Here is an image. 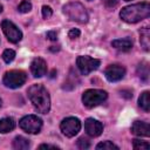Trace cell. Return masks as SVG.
<instances>
[{
    "instance_id": "cell-9",
    "label": "cell",
    "mask_w": 150,
    "mask_h": 150,
    "mask_svg": "<svg viewBox=\"0 0 150 150\" xmlns=\"http://www.w3.org/2000/svg\"><path fill=\"white\" fill-rule=\"evenodd\" d=\"M1 28L5 33V35L7 36V39L13 42V43H16L19 42L21 39H22V33L21 30L9 20H4L1 22Z\"/></svg>"
},
{
    "instance_id": "cell-19",
    "label": "cell",
    "mask_w": 150,
    "mask_h": 150,
    "mask_svg": "<svg viewBox=\"0 0 150 150\" xmlns=\"http://www.w3.org/2000/svg\"><path fill=\"white\" fill-rule=\"evenodd\" d=\"M137 73H138V76L143 81H148V77H149V66H148V63L146 62L141 63L137 68Z\"/></svg>"
},
{
    "instance_id": "cell-23",
    "label": "cell",
    "mask_w": 150,
    "mask_h": 150,
    "mask_svg": "<svg viewBox=\"0 0 150 150\" xmlns=\"http://www.w3.org/2000/svg\"><path fill=\"white\" fill-rule=\"evenodd\" d=\"M30 9H32V4H30L28 0L21 1V4H20L19 7H18V11H19L20 13H28Z\"/></svg>"
},
{
    "instance_id": "cell-17",
    "label": "cell",
    "mask_w": 150,
    "mask_h": 150,
    "mask_svg": "<svg viewBox=\"0 0 150 150\" xmlns=\"http://www.w3.org/2000/svg\"><path fill=\"white\" fill-rule=\"evenodd\" d=\"M149 91H144L143 94H141L139 98H138V105L144 110V111H149L150 110V100H149Z\"/></svg>"
},
{
    "instance_id": "cell-24",
    "label": "cell",
    "mask_w": 150,
    "mask_h": 150,
    "mask_svg": "<svg viewBox=\"0 0 150 150\" xmlns=\"http://www.w3.org/2000/svg\"><path fill=\"white\" fill-rule=\"evenodd\" d=\"M77 146L80 149H88L90 146V142L84 137H80L77 141Z\"/></svg>"
},
{
    "instance_id": "cell-27",
    "label": "cell",
    "mask_w": 150,
    "mask_h": 150,
    "mask_svg": "<svg viewBox=\"0 0 150 150\" xmlns=\"http://www.w3.org/2000/svg\"><path fill=\"white\" fill-rule=\"evenodd\" d=\"M47 38H48L49 40H52V41H56V39H57V34H56L55 30H49V32L47 33Z\"/></svg>"
},
{
    "instance_id": "cell-18",
    "label": "cell",
    "mask_w": 150,
    "mask_h": 150,
    "mask_svg": "<svg viewBox=\"0 0 150 150\" xmlns=\"http://www.w3.org/2000/svg\"><path fill=\"white\" fill-rule=\"evenodd\" d=\"M141 34V45L143 46V48L145 50H149V47H150V32L148 28H143L141 29L139 32Z\"/></svg>"
},
{
    "instance_id": "cell-29",
    "label": "cell",
    "mask_w": 150,
    "mask_h": 150,
    "mask_svg": "<svg viewBox=\"0 0 150 150\" xmlns=\"http://www.w3.org/2000/svg\"><path fill=\"white\" fill-rule=\"evenodd\" d=\"M107 7H114L117 4V0H103Z\"/></svg>"
},
{
    "instance_id": "cell-6",
    "label": "cell",
    "mask_w": 150,
    "mask_h": 150,
    "mask_svg": "<svg viewBox=\"0 0 150 150\" xmlns=\"http://www.w3.org/2000/svg\"><path fill=\"white\" fill-rule=\"evenodd\" d=\"M19 125L28 134H38L42 128V120L35 115H27L20 120Z\"/></svg>"
},
{
    "instance_id": "cell-15",
    "label": "cell",
    "mask_w": 150,
    "mask_h": 150,
    "mask_svg": "<svg viewBox=\"0 0 150 150\" xmlns=\"http://www.w3.org/2000/svg\"><path fill=\"white\" fill-rule=\"evenodd\" d=\"M14 128H15V122H14L13 118L6 117V118L0 120V132H1V134L9 132V131H12Z\"/></svg>"
},
{
    "instance_id": "cell-10",
    "label": "cell",
    "mask_w": 150,
    "mask_h": 150,
    "mask_svg": "<svg viewBox=\"0 0 150 150\" xmlns=\"http://www.w3.org/2000/svg\"><path fill=\"white\" fill-rule=\"evenodd\" d=\"M124 74H125V68L121 64H110L104 71L107 80L110 82H116L122 80L124 77Z\"/></svg>"
},
{
    "instance_id": "cell-11",
    "label": "cell",
    "mask_w": 150,
    "mask_h": 150,
    "mask_svg": "<svg viewBox=\"0 0 150 150\" xmlns=\"http://www.w3.org/2000/svg\"><path fill=\"white\" fill-rule=\"evenodd\" d=\"M84 129L87 134L91 137H97L102 134L103 131V125L100 121L94 120V118H87L84 122Z\"/></svg>"
},
{
    "instance_id": "cell-32",
    "label": "cell",
    "mask_w": 150,
    "mask_h": 150,
    "mask_svg": "<svg viewBox=\"0 0 150 150\" xmlns=\"http://www.w3.org/2000/svg\"><path fill=\"white\" fill-rule=\"evenodd\" d=\"M124 1H130V0H124Z\"/></svg>"
},
{
    "instance_id": "cell-25",
    "label": "cell",
    "mask_w": 150,
    "mask_h": 150,
    "mask_svg": "<svg viewBox=\"0 0 150 150\" xmlns=\"http://www.w3.org/2000/svg\"><path fill=\"white\" fill-rule=\"evenodd\" d=\"M52 14H53V11H52V8H50L49 6H43V7H42V16H43L45 19L50 18Z\"/></svg>"
},
{
    "instance_id": "cell-33",
    "label": "cell",
    "mask_w": 150,
    "mask_h": 150,
    "mask_svg": "<svg viewBox=\"0 0 150 150\" xmlns=\"http://www.w3.org/2000/svg\"><path fill=\"white\" fill-rule=\"evenodd\" d=\"M88 1H91V0H88Z\"/></svg>"
},
{
    "instance_id": "cell-21",
    "label": "cell",
    "mask_w": 150,
    "mask_h": 150,
    "mask_svg": "<svg viewBox=\"0 0 150 150\" xmlns=\"http://www.w3.org/2000/svg\"><path fill=\"white\" fill-rule=\"evenodd\" d=\"M132 146H134V149H136V150H146V149L150 148V145H149L148 142L139 141V139H134Z\"/></svg>"
},
{
    "instance_id": "cell-20",
    "label": "cell",
    "mask_w": 150,
    "mask_h": 150,
    "mask_svg": "<svg viewBox=\"0 0 150 150\" xmlns=\"http://www.w3.org/2000/svg\"><path fill=\"white\" fill-rule=\"evenodd\" d=\"M96 149H98V150H112V149L118 150L120 148L110 141H103V142H101L96 145Z\"/></svg>"
},
{
    "instance_id": "cell-5",
    "label": "cell",
    "mask_w": 150,
    "mask_h": 150,
    "mask_svg": "<svg viewBox=\"0 0 150 150\" xmlns=\"http://www.w3.org/2000/svg\"><path fill=\"white\" fill-rule=\"evenodd\" d=\"M27 80V75L22 70H9L4 75V84L8 88H19Z\"/></svg>"
},
{
    "instance_id": "cell-12",
    "label": "cell",
    "mask_w": 150,
    "mask_h": 150,
    "mask_svg": "<svg viewBox=\"0 0 150 150\" xmlns=\"http://www.w3.org/2000/svg\"><path fill=\"white\" fill-rule=\"evenodd\" d=\"M30 71L35 77H41L47 73V63L41 57H35L30 63Z\"/></svg>"
},
{
    "instance_id": "cell-16",
    "label": "cell",
    "mask_w": 150,
    "mask_h": 150,
    "mask_svg": "<svg viewBox=\"0 0 150 150\" xmlns=\"http://www.w3.org/2000/svg\"><path fill=\"white\" fill-rule=\"evenodd\" d=\"M29 145H30L29 139H27L22 136H16L13 141V148L16 150H26L29 148Z\"/></svg>"
},
{
    "instance_id": "cell-4",
    "label": "cell",
    "mask_w": 150,
    "mask_h": 150,
    "mask_svg": "<svg viewBox=\"0 0 150 150\" xmlns=\"http://www.w3.org/2000/svg\"><path fill=\"white\" fill-rule=\"evenodd\" d=\"M108 97L107 91L101 89H88L82 95V102L87 108H94L102 102H104Z\"/></svg>"
},
{
    "instance_id": "cell-1",
    "label": "cell",
    "mask_w": 150,
    "mask_h": 150,
    "mask_svg": "<svg viewBox=\"0 0 150 150\" xmlns=\"http://www.w3.org/2000/svg\"><path fill=\"white\" fill-rule=\"evenodd\" d=\"M28 98L30 100L34 108L41 112L47 114L50 109V97L47 89L41 84H33L27 90Z\"/></svg>"
},
{
    "instance_id": "cell-31",
    "label": "cell",
    "mask_w": 150,
    "mask_h": 150,
    "mask_svg": "<svg viewBox=\"0 0 150 150\" xmlns=\"http://www.w3.org/2000/svg\"><path fill=\"white\" fill-rule=\"evenodd\" d=\"M0 105H1V100H0Z\"/></svg>"
},
{
    "instance_id": "cell-22",
    "label": "cell",
    "mask_w": 150,
    "mask_h": 150,
    "mask_svg": "<svg viewBox=\"0 0 150 150\" xmlns=\"http://www.w3.org/2000/svg\"><path fill=\"white\" fill-rule=\"evenodd\" d=\"M14 57H15V52H14L13 49H6V50H4V53H2V59H4V61H5L6 63L12 62V61L14 60Z\"/></svg>"
},
{
    "instance_id": "cell-14",
    "label": "cell",
    "mask_w": 150,
    "mask_h": 150,
    "mask_svg": "<svg viewBox=\"0 0 150 150\" xmlns=\"http://www.w3.org/2000/svg\"><path fill=\"white\" fill-rule=\"evenodd\" d=\"M111 46L118 50H122V52H127L129 49H131L132 47V41L130 39H117V40H114L111 42Z\"/></svg>"
},
{
    "instance_id": "cell-30",
    "label": "cell",
    "mask_w": 150,
    "mask_h": 150,
    "mask_svg": "<svg viewBox=\"0 0 150 150\" xmlns=\"http://www.w3.org/2000/svg\"><path fill=\"white\" fill-rule=\"evenodd\" d=\"M1 12H2V6L0 5V13H1Z\"/></svg>"
},
{
    "instance_id": "cell-8",
    "label": "cell",
    "mask_w": 150,
    "mask_h": 150,
    "mask_svg": "<svg viewBox=\"0 0 150 150\" xmlns=\"http://www.w3.org/2000/svg\"><path fill=\"white\" fill-rule=\"evenodd\" d=\"M100 60L97 59H93L90 56H79L76 60V64L77 68L80 69V71L83 75H88L90 74L93 70H96L100 66Z\"/></svg>"
},
{
    "instance_id": "cell-7",
    "label": "cell",
    "mask_w": 150,
    "mask_h": 150,
    "mask_svg": "<svg viewBox=\"0 0 150 150\" xmlns=\"http://www.w3.org/2000/svg\"><path fill=\"white\" fill-rule=\"evenodd\" d=\"M60 128L63 135H66L67 137H74L81 129V122L76 117H67L62 120Z\"/></svg>"
},
{
    "instance_id": "cell-26",
    "label": "cell",
    "mask_w": 150,
    "mask_h": 150,
    "mask_svg": "<svg viewBox=\"0 0 150 150\" xmlns=\"http://www.w3.org/2000/svg\"><path fill=\"white\" fill-rule=\"evenodd\" d=\"M80 30L79 29H76V28H73V29H70L69 30V33H68V36L70 38V39H76V38H79L80 36Z\"/></svg>"
},
{
    "instance_id": "cell-2",
    "label": "cell",
    "mask_w": 150,
    "mask_h": 150,
    "mask_svg": "<svg viewBox=\"0 0 150 150\" xmlns=\"http://www.w3.org/2000/svg\"><path fill=\"white\" fill-rule=\"evenodd\" d=\"M149 15H150V5L148 1L127 6L122 8V11L120 12L121 19L128 23H135L142 21L143 19H146Z\"/></svg>"
},
{
    "instance_id": "cell-3",
    "label": "cell",
    "mask_w": 150,
    "mask_h": 150,
    "mask_svg": "<svg viewBox=\"0 0 150 150\" xmlns=\"http://www.w3.org/2000/svg\"><path fill=\"white\" fill-rule=\"evenodd\" d=\"M64 14L75 22L79 23H86L88 21V13L84 6L80 2H69L63 6Z\"/></svg>"
},
{
    "instance_id": "cell-13",
    "label": "cell",
    "mask_w": 150,
    "mask_h": 150,
    "mask_svg": "<svg viewBox=\"0 0 150 150\" xmlns=\"http://www.w3.org/2000/svg\"><path fill=\"white\" fill-rule=\"evenodd\" d=\"M131 132L136 136H143L148 137L150 135V127L146 122L142 121H135L131 125Z\"/></svg>"
},
{
    "instance_id": "cell-28",
    "label": "cell",
    "mask_w": 150,
    "mask_h": 150,
    "mask_svg": "<svg viewBox=\"0 0 150 150\" xmlns=\"http://www.w3.org/2000/svg\"><path fill=\"white\" fill-rule=\"evenodd\" d=\"M39 149H54V150H59L60 148L56 145H50V144H41L39 145Z\"/></svg>"
}]
</instances>
